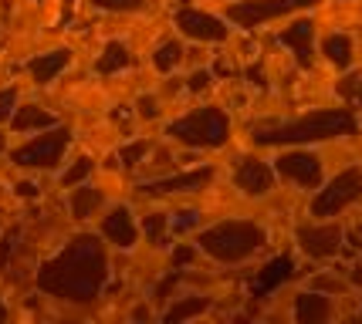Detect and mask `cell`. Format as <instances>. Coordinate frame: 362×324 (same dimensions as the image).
<instances>
[{
    "mask_svg": "<svg viewBox=\"0 0 362 324\" xmlns=\"http://www.w3.org/2000/svg\"><path fill=\"white\" fill-rule=\"evenodd\" d=\"M0 321H7V304H4V297H0Z\"/></svg>",
    "mask_w": 362,
    "mask_h": 324,
    "instance_id": "cell-41",
    "label": "cell"
},
{
    "mask_svg": "<svg viewBox=\"0 0 362 324\" xmlns=\"http://www.w3.org/2000/svg\"><path fill=\"white\" fill-rule=\"evenodd\" d=\"M187 58V51H183V44L180 41H163V44L153 51V64H156V71L159 75H170L176 64Z\"/></svg>",
    "mask_w": 362,
    "mask_h": 324,
    "instance_id": "cell-23",
    "label": "cell"
},
{
    "mask_svg": "<svg viewBox=\"0 0 362 324\" xmlns=\"http://www.w3.org/2000/svg\"><path fill=\"white\" fill-rule=\"evenodd\" d=\"M14 193L21 196V200H37V196H41V189H37V183H31V179L17 183V186H14Z\"/></svg>",
    "mask_w": 362,
    "mask_h": 324,
    "instance_id": "cell-36",
    "label": "cell"
},
{
    "mask_svg": "<svg viewBox=\"0 0 362 324\" xmlns=\"http://www.w3.org/2000/svg\"><path fill=\"white\" fill-rule=\"evenodd\" d=\"M176 284H183V274H180V270H173L166 280H159L156 284V301H166V297L176 291Z\"/></svg>",
    "mask_w": 362,
    "mask_h": 324,
    "instance_id": "cell-32",
    "label": "cell"
},
{
    "mask_svg": "<svg viewBox=\"0 0 362 324\" xmlns=\"http://www.w3.org/2000/svg\"><path fill=\"white\" fill-rule=\"evenodd\" d=\"M136 108H139V119H146V122H153V119L159 115V105H156L153 95H142L139 102H136Z\"/></svg>",
    "mask_w": 362,
    "mask_h": 324,
    "instance_id": "cell-33",
    "label": "cell"
},
{
    "mask_svg": "<svg viewBox=\"0 0 362 324\" xmlns=\"http://www.w3.org/2000/svg\"><path fill=\"white\" fill-rule=\"evenodd\" d=\"M197 260V247H189V244H180L173 250V267H187V263Z\"/></svg>",
    "mask_w": 362,
    "mask_h": 324,
    "instance_id": "cell-34",
    "label": "cell"
},
{
    "mask_svg": "<svg viewBox=\"0 0 362 324\" xmlns=\"http://www.w3.org/2000/svg\"><path fill=\"white\" fill-rule=\"evenodd\" d=\"M291 277H295V260L291 257H274V260H268L257 270V277L251 284V294L254 297H268L271 291H278L284 280H291Z\"/></svg>",
    "mask_w": 362,
    "mask_h": 324,
    "instance_id": "cell-15",
    "label": "cell"
},
{
    "mask_svg": "<svg viewBox=\"0 0 362 324\" xmlns=\"http://www.w3.org/2000/svg\"><path fill=\"white\" fill-rule=\"evenodd\" d=\"M356 233H359V240H362V223H359V227H356Z\"/></svg>",
    "mask_w": 362,
    "mask_h": 324,
    "instance_id": "cell-44",
    "label": "cell"
},
{
    "mask_svg": "<svg viewBox=\"0 0 362 324\" xmlns=\"http://www.w3.org/2000/svg\"><path fill=\"white\" fill-rule=\"evenodd\" d=\"M359 132L356 108H318L291 122H271L254 128V145H308V142L349 139Z\"/></svg>",
    "mask_w": 362,
    "mask_h": 324,
    "instance_id": "cell-2",
    "label": "cell"
},
{
    "mask_svg": "<svg viewBox=\"0 0 362 324\" xmlns=\"http://www.w3.org/2000/svg\"><path fill=\"white\" fill-rule=\"evenodd\" d=\"M274 172L278 179L298 186V189H318L322 179H325V169H322V159L308 149H288L274 159Z\"/></svg>",
    "mask_w": 362,
    "mask_h": 324,
    "instance_id": "cell-8",
    "label": "cell"
},
{
    "mask_svg": "<svg viewBox=\"0 0 362 324\" xmlns=\"http://www.w3.org/2000/svg\"><path fill=\"white\" fill-rule=\"evenodd\" d=\"M176 216H180V220H176L173 227L180 233H183V230H193V227L200 223V213H197V210H183V213H176Z\"/></svg>",
    "mask_w": 362,
    "mask_h": 324,
    "instance_id": "cell-35",
    "label": "cell"
},
{
    "mask_svg": "<svg viewBox=\"0 0 362 324\" xmlns=\"http://www.w3.org/2000/svg\"><path fill=\"white\" fill-rule=\"evenodd\" d=\"M102 203H105V193H102V189H95V186H81V189L71 193L68 210H71V216H75L78 223H85V220H92V216L102 210Z\"/></svg>",
    "mask_w": 362,
    "mask_h": 324,
    "instance_id": "cell-19",
    "label": "cell"
},
{
    "mask_svg": "<svg viewBox=\"0 0 362 324\" xmlns=\"http://www.w3.org/2000/svg\"><path fill=\"white\" fill-rule=\"evenodd\" d=\"M4 149H7V139H4V132H0V152H4Z\"/></svg>",
    "mask_w": 362,
    "mask_h": 324,
    "instance_id": "cell-42",
    "label": "cell"
},
{
    "mask_svg": "<svg viewBox=\"0 0 362 324\" xmlns=\"http://www.w3.org/2000/svg\"><path fill=\"white\" fill-rule=\"evenodd\" d=\"M166 132L176 142L189 145V149H221L230 139V119H227L223 108L206 105L183 115V119H176V122H170Z\"/></svg>",
    "mask_w": 362,
    "mask_h": 324,
    "instance_id": "cell-4",
    "label": "cell"
},
{
    "mask_svg": "<svg viewBox=\"0 0 362 324\" xmlns=\"http://www.w3.org/2000/svg\"><path fill=\"white\" fill-rule=\"evenodd\" d=\"M197 244L206 257L221 263H240L251 260L254 253H261L268 244V233L264 227H257L251 220H223L217 227H210L197 236Z\"/></svg>",
    "mask_w": 362,
    "mask_h": 324,
    "instance_id": "cell-3",
    "label": "cell"
},
{
    "mask_svg": "<svg viewBox=\"0 0 362 324\" xmlns=\"http://www.w3.org/2000/svg\"><path fill=\"white\" fill-rule=\"evenodd\" d=\"M362 200V169L352 166V169H342L339 176H332L325 186H318L315 200H312V216L315 220H329V216H339L342 210H349L352 203Z\"/></svg>",
    "mask_w": 362,
    "mask_h": 324,
    "instance_id": "cell-6",
    "label": "cell"
},
{
    "mask_svg": "<svg viewBox=\"0 0 362 324\" xmlns=\"http://www.w3.org/2000/svg\"><path fill=\"white\" fill-rule=\"evenodd\" d=\"M210 85H214V78H210V71H193V75L187 78V92H193V95L210 92Z\"/></svg>",
    "mask_w": 362,
    "mask_h": 324,
    "instance_id": "cell-31",
    "label": "cell"
},
{
    "mask_svg": "<svg viewBox=\"0 0 362 324\" xmlns=\"http://www.w3.org/2000/svg\"><path fill=\"white\" fill-rule=\"evenodd\" d=\"M176 4H180V7H187V4H189V0H176Z\"/></svg>",
    "mask_w": 362,
    "mask_h": 324,
    "instance_id": "cell-43",
    "label": "cell"
},
{
    "mask_svg": "<svg viewBox=\"0 0 362 324\" xmlns=\"http://www.w3.org/2000/svg\"><path fill=\"white\" fill-rule=\"evenodd\" d=\"M132 64V51L129 44L122 41H109V44L102 47V54H98V61H95V71L98 75H115V71H122Z\"/></svg>",
    "mask_w": 362,
    "mask_h": 324,
    "instance_id": "cell-21",
    "label": "cell"
},
{
    "mask_svg": "<svg viewBox=\"0 0 362 324\" xmlns=\"http://www.w3.org/2000/svg\"><path fill=\"white\" fill-rule=\"evenodd\" d=\"M105 169H119V155H109V159H105Z\"/></svg>",
    "mask_w": 362,
    "mask_h": 324,
    "instance_id": "cell-40",
    "label": "cell"
},
{
    "mask_svg": "<svg viewBox=\"0 0 362 324\" xmlns=\"http://www.w3.org/2000/svg\"><path fill=\"white\" fill-rule=\"evenodd\" d=\"M102 236L122 250L136 247V223H132V213L126 206H112L109 213L102 216Z\"/></svg>",
    "mask_w": 362,
    "mask_h": 324,
    "instance_id": "cell-14",
    "label": "cell"
},
{
    "mask_svg": "<svg viewBox=\"0 0 362 324\" xmlns=\"http://www.w3.org/2000/svg\"><path fill=\"white\" fill-rule=\"evenodd\" d=\"M68 145H71V132L64 125H51V128H45V136H37V139L24 142L21 149H14L11 162L21 166V169H54L64 159Z\"/></svg>",
    "mask_w": 362,
    "mask_h": 324,
    "instance_id": "cell-5",
    "label": "cell"
},
{
    "mask_svg": "<svg viewBox=\"0 0 362 324\" xmlns=\"http://www.w3.org/2000/svg\"><path fill=\"white\" fill-rule=\"evenodd\" d=\"M214 166H197V169L176 172V176H159L153 183H142V196H173V193H204L214 183Z\"/></svg>",
    "mask_w": 362,
    "mask_h": 324,
    "instance_id": "cell-10",
    "label": "cell"
},
{
    "mask_svg": "<svg viewBox=\"0 0 362 324\" xmlns=\"http://www.w3.org/2000/svg\"><path fill=\"white\" fill-rule=\"evenodd\" d=\"M176 28H180V34H187L189 41H204V44H221L230 37V28L223 24V17L193 11V7H183L176 14Z\"/></svg>",
    "mask_w": 362,
    "mask_h": 324,
    "instance_id": "cell-11",
    "label": "cell"
},
{
    "mask_svg": "<svg viewBox=\"0 0 362 324\" xmlns=\"http://www.w3.org/2000/svg\"><path fill=\"white\" fill-rule=\"evenodd\" d=\"M11 125H14V132H45L51 125H58V119L41 105H21L14 112Z\"/></svg>",
    "mask_w": 362,
    "mask_h": 324,
    "instance_id": "cell-18",
    "label": "cell"
},
{
    "mask_svg": "<svg viewBox=\"0 0 362 324\" xmlns=\"http://www.w3.org/2000/svg\"><path fill=\"white\" fill-rule=\"evenodd\" d=\"M109 280L105 244L95 233H78L51 260L37 267V291L68 304H92Z\"/></svg>",
    "mask_w": 362,
    "mask_h": 324,
    "instance_id": "cell-1",
    "label": "cell"
},
{
    "mask_svg": "<svg viewBox=\"0 0 362 324\" xmlns=\"http://www.w3.org/2000/svg\"><path fill=\"white\" fill-rule=\"evenodd\" d=\"M312 291H322V294H342V291H346V280L332 277V274H318V277H312Z\"/></svg>",
    "mask_w": 362,
    "mask_h": 324,
    "instance_id": "cell-29",
    "label": "cell"
},
{
    "mask_svg": "<svg viewBox=\"0 0 362 324\" xmlns=\"http://www.w3.org/2000/svg\"><path fill=\"white\" fill-rule=\"evenodd\" d=\"M17 112V88H4L0 92V125L11 122Z\"/></svg>",
    "mask_w": 362,
    "mask_h": 324,
    "instance_id": "cell-30",
    "label": "cell"
},
{
    "mask_svg": "<svg viewBox=\"0 0 362 324\" xmlns=\"http://www.w3.org/2000/svg\"><path fill=\"white\" fill-rule=\"evenodd\" d=\"M322 54H325V61L335 64V68H352V58H356V41L349 37V34H329L325 41H322Z\"/></svg>",
    "mask_w": 362,
    "mask_h": 324,
    "instance_id": "cell-20",
    "label": "cell"
},
{
    "mask_svg": "<svg viewBox=\"0 0 362 324\" xmlns=\"http://www.w3.org/2000/svg\"><path fill=\"white\" fill-rule=\"evenodd\" d=\"M68 64H71V51H68V47H58V51H47V54L31 58V61H28V71H31L34 85H51Z\"/></svg>",
    "mask_w": 362,
    "mask_h": 324,
    "instance_id": "cell-17",
    "label": "cell"
},
{
    "mask_svg": "<svg viewBox=\"0 0 362 324\" xmlns=\"http://www.w3.org/2000/svg\"><path fill=\"white\" fill-rule=\"evenodd\" d=\"M335 92H339V98H342L349 108H362V71L342 75L339 85H335Z\"/></svg>",
    "mask_w": 362,
    "mask_h": 324,
    "instance_id": "cell-24",
    "label": "cell"
},
{
    "mask_svg": "<svg viewBox=\"0 0 362 324\" xmlns=\"http://www.w3.org/2000/svg\"><path fill=\"white\" fill-rule=\"evenodd\" d=\"M342 236L346 233L339 230L335 223H325V220L298 227V233H295L298 250L305 257H312V260H332V257H339L342 253Z\"/></svg>",
    "mask_w": 362,
    "mask_h": 324,
    "instance_id": "cell-9",
    "label": "cell"
},
{
    "mask_svg": "<svg viewBox=\"0 0 362 324\" xmlns=\"http://www.w3.org/2000/svg\"><path fill=\"white\" fill-rule=\"evenodd\" d=\"M146 155H149V142L139 139V142H129L126 149L119 152V162H122V166H129V169H136Z\"/></svg>",
    "mask_w": 362,
    "mask_h": 324,
    "instance_id": "cell-28",
    "label": "cell"
},
{
    "mask_svg": "<svg viewBox=\"0 0 362 324\" xmlns=\"http://www.w3.org/2000/svg\"><path fill=\"white\" fill-rule=\"evenodd\" d=\"M349 284H356V287H362V260L352 263V270H349Z\"/></svg>",
    "mask_w": 362,
    "mask_h": 324,
    "instance_id": "cell-37",
    "label": "cell"
},
{
    "mask_svg": "<svg viewBox=\"0 0 362 324\" xmlns=\"http://www.w3.org/2000/svg\"><path fill=\"white\" fill-rule=\"evenodd\" d=\"M142 230H146V236H149L156 247H163V236L170 230V220H166V213H149L142 220Z\"/></svg>",
    "mask_w": 362,
    "mask_h": 324,
    "instance_id": "cell-26",
    "label": "cell"
},
{
    "mask_svg": "<svg viewBox=\"0 0 362 324\" xmlns=\"http://www.w3.org/2000/svg\"><path fill=\"white\" fill-rule=\"evenodd\" d=\"M210 311V297H200V294H193V297H180L173 308L166 311V321H187V318H200Z\"/></svg>",
    "mask_w": 362,
    "mask_h": 324,
    "instance_id": "cell-22",
    "label": "cell"
},
{
    "mask_svg": "<svg viewBox=\"0 0 362 324\" xmlns=\"http://www.w3.org/2000/svg\"><path fill=\"white\" fill-rule=\"evenodd\" d=\"M92 169H95L92 159H88V155H78V159L71 162V169L62 172V186H81L88 176H92Z\"/></svg>",
    "mask_w": 362,
    "mask_h": 324,
    "instance_id": "cell-25",
    "label": "cell"
},
{
    "mask_svg": "<svg viewBox=\"0 0 362 324\" xmlns=\"http://www.w3.org/2000/svg\"><path fill=\"white\" fill-rule=\"evenodd\" d=\"M132 318H136V321H149V308H132Z\"/></svg>",
    "mask_w": 362,
    "mask_h": 324,
    "instance_id": "cell-38",
    "label": "cell"
},
{
    "mask_svg": "<svg viewBox=\"0 0 362 324\" xmlns=\"http://www.w3.org/2000/svg\"><path fill=\"white\" fill-rule=\"evenodd\" d=\"M278 41H281L291 54H295V61L298 68H312L315 64V24L308 20V17H301V20H291L281 34H278Z\"/></svg>",
    "mask_w": 362,
    "mask_h": 324,
    "instance_id": "cell-13",
    "label": "cell"
},
{
    "mask_svg": "<svg viewBox=\"0 0 362 324\" xmlns=\"http://www.w3.org/2000/svg\"><path fill=\"white\" fill-rule=\"evenodd\" d=\"M92 7L109 11V14H132V11L146 7V0H92Z\"/></svg>",
    "mask_w": 362,
    "mask_h": 324,
    "instance_id": "cell-27",
    "label": "cell"
},
{
    "mask_svg": "<svg viewBox=\"0 0 362 324\" xmlns=\"http://www.w3.org/2000/svg\"><path fill=\"white\" fill-rule=\"evenodd\" d=\"M274 179H278L274 166H268L257 155H240L234 162V186L244 196H268L274 189Z\"/></svg>",
    "mask_w": 362,
    "mask_h": 324,
    "instance_id": "cell-12",
    "label": "cell"
},
{
    "mask_svg": "<svg viewBox=\"0 0 362 324\" xmlns=\"http://www.w3.org/2000/svg\"><path fill=\"white\" fill-rule=\"evenodd\" d=\"M291 314H295V321L298 324H322L332 318V301L329 294L322 291H305L295 297V308H291Z\"/></svg>",
    "mask_w": 362,
    "mask_h": 324,
    "instance_id": "cell-16",
    "label": "cell"
},
{
    "mask_svg": "<svg viewBox=\"0 0 362 324\" xmlns=\"http://www.w3.org/2000/svg\"><path fill=\"white\" fill-rule=\"evenodd\" d=\"M71 11H75V0H64V14H62V24L71 20Z\"/></svg>",
    "mask_w": 362,
    "mask_h": 324,
    "instance_id": "cell-39",
    "label": "cell"
},
{
    "mask_svg": "<svg viewBox=\"0 0 362 324\" xmlns=\"http://www.w3.org/2000/svg\"><path fill=\"white\" fill-rule=\"evenodd\" d=\"M318 0H237L227 7V20L244 28V31H254L261 24H268L274 17H288L295 11H305V7H315Z\"/></svg>",
    "mask_w": 362,
    "mask_h": 324,
    "instance_id": "cell-7",
    "label": "cell"
}]
</instances>
